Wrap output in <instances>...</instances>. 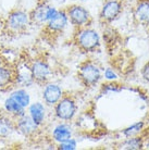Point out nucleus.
Returning a JSON list of instances; mask_svg holds the SVG:
<instances>
[{
    "label": "nucleus",
    "mask_w": 149,
    "mask_h": 150,
    "mask_svg": "<svg viewBox=\"0 0 149 150\" xmlns=\"http://www.w3.org/2000/svg\"><path fill=\"white\" fill-rule=\"evenodd\" d=\"M4 30L10 33H23L30 26L31 18L30 12H26L22 9H13L8 13L4 19Z\"/></svg>",
    "instance_id": "f257e3e1"
},
{
    "label": "nucleus",
    "mask_w": 149,
    "mask_h": 150,
    "mask_svg": "<svg viewBox=\"0 0 149 150\" xmlns=\"http://www.w3.org/2000/svg\"><path fill=\"white\" fill-rule=\"evenodd\" d=\"M75 42L83 51L93 52L96 51V49H98L100 45V38L95 30L81 27L75 34Z\"/></svg>",
    "instance_id": "f03ea898"
},
{
    "label": "nucleus",
    "mask_w": 149,
    "mask_h": 150,
    "mask_svg": "<svg viewBox=\"0 0 149 150\" xmlns=\"http://www.w3.org/2000/svg\"><path fill=\"white\" fill-rule=\"evenodd\" d=\"M78 77L84 86H95L101 79V71L95 62L85 61L79 65L78 69Z\"/></svg>",
    "instance_id": "7ed1b4c3"
},
{
    "label": "nucleus",
    "mask_w": 149,
    "mask_h": 150,
    "mask_svg": "<svg viewBox=\"0 0 149 150\" xmlns=\"http://www.w3.org/2000/svg\"><path fill=\"white\" fill-rule=\"evenodd\" d=\"M76 103L70 96H62V98L55 105V114L59 120L71 121L76 114Z\"/></svg>",
    "instance_id": "20e7f679"
},
{
    "label": "nucleus",
    "mask_w": 149,
    "mask_h": 150,
    "mask_svg": "<svg viewBox=\"0 0 149 150\" xmlns=\"http://www.w3.org/2000/svg\"><path fill=\"white\" fill-rule=\"evenodd\" d=\"M69 18V21L73 24L75 27L81 28V27H86L90 24L92 18H90L89 12L86 10L85 8L78 4H73L67 7L65 10Z\"/></svg>",
    "instance_id": "39448f33"
},
{
    "label": "nucleus",
    "mask_w": 149,
    "mask_h": 150,
    "mask_svg": "<svg viewBox=\"0 0 149 150\" xmlns=\"http://www.w3.org/2000/svg\"><path fill=\"white\" fill-rule=\"evenodd\" d=\"M34 83L39 85H46L51 75V68L44 59H36L30 63Z\"/></svg>",
    "instance_id": "423d86ee"
},
{
    "label": "nucleus",
    "mask_w": 149,
    "mask_h": 150,
    "mask_svg": "<svg viewBox=\"0 0 149 150\" xmlns=\"http://www.w3.org/2000/svg\"><path fill=\"white\" fill-rule=\"evenodd\" d=\"M67 23H69V18H67V11L65 10H58L56 15L52 19L49 20L46 24H44L45 25L44 30L49 36L59 35L67 27Z\"/></svg>",
    "instance_id": "0eeeda50"
},
{
    "label": "nucleus",
    "mask_w": 149,
    "mask_h": 150,
    "mask_svg": "<svg viewBox=\"0 0 149 150\" xmlns=\"http://www.w3.org/2000/svg\"><path fill=\"white\" fill-rule=\"evenodd\" d=\"M58 12L55 7H51L46 2H40L34 8V10L30 12L31 23L37 24H46L49 20L52 19Z\"/></svg>",
    "instance_id": "6e6552de"
},
{
    "label": "nucleus",
    "mask_w": 149,
    "mask_h": 150,
    "mask_svg": "<svg viewBox=\"0 0 149 150\" xmlns=\"http://www.w3.org/2000/svg\"><path fill=\"white\" fill-rule=\"evenodd\" d=\"M15 71V86L21 88L30 87L34 84L33 75L31 71V65L27 62H21L16 64L14 68Z\"/></svg>",
    "instance_id": "1a4fd4ad"
},
{
    "label": "nucleus",
    "mask_w": 149,
    "mask_h": 150,
    "mask_svg": "<svg viewBox=\"0 0 149 150\" xmlns=\"http://www.w3.org/2000/svg\"><path fill=\"white\" fill-rule=\"evenodd\" d=\"M122 11V4L119 0H108L102 6L100 11V20L104 23H111L118 18Z\"/></svg>",
    "instance_id": "9d476101"
},
{
    "label": "nucleus",
    "mask_w": 149,
    "mask_h": 150,
    "mask_svg": "<svg viewBox=\"0 0 149 150\" xmlns=\"http://www.w3.org/2000/svg\"><path fill=\"white\" fill-rule=\"evenodd\" d=\"M38 128H39V126L35 124V122L32 120V117L30 115H26V113L24 115L15 119V129L19 131L24 136L30 137V136L35 135V133L37 132Z\"/></svg>",
    "instance_id": "9b49d317"
},
{
    "label": "nucleus",
    "mask_w": 149,
    "mask_h": 150,
    "mask_svg": "<svg viewBox=\"0 0 149 150\" xmlns=\"http://www.w3.org/2000/svg\"><path fill=\"white\" fill-rule=\"evenodd\" d=\"M63 96L62 89L57 84H46L43 90V100L47 105H55Z\"/></svg>",
    "instance_id": "f8f14e48"
},
{
    "label": "nucleus",
    "mask_w": 149,
    "mask_h": 150,
    "mask_svg": "<svg viewBox=\"0 0 149 150\" xmlns=\"http://www.w3.org/2000/svg\"><path fill=\"white\" fill-rule=\"evenodd\" d=\"M15 87V71L14 68L8 65L0 67V90H7Z\"/></svg>",
    "instance_id": "ddd939ff"
},
{
    "label": "nucleus",
    "mask_w": 149,
    "mask_h": 150,
    "mask_svg": "<svg viewBox=\"0 0 149 150\" xmlns=\"http://www.w3.org/2000/svg\"><path fill=\"white\" fill-rule=\"evenodd\" d=\"M28 115L32 117V120L35 122V124L40 127L45 122L46 117V109L45 105L41 102H35L28 105Z\"/></svg>",
    "instance_id": "4468645a"
},
{
    "label": "nucleus",
    "mask_w": 149,
    "mask_h": 150,
    "mask_svg": "<svg viewBox=\"0 0 149 150\" xmlns=\"http://www.w3.org/2000/svg\"><path fill=\"white\" fill-rule=\"evenodd\" d=\"M4 107L6 112H8V114L11 115L12 117H14V120L25 114V108L22 107L18 101H15L10 96L4 100Z\"/></svg>",
    "instance_id": "2eb2a0df"
},
{
    "label": "nucleus",
    "mask_w": 149,
    "mask_h": 150,
    "mask_svg": "<svg viewBox=\"0 0 149 150\" xmlns=\"http://www.w3.org/2000/svg\"><path fill=\"white\" fill-rule=\"evenodd\" d=\"M72 137V131L67 124H59L52 131V138L58 143H63Z\"/></svg>",
    "instance_id": "dca6fc26"
},
{
    "label": "nucleus",
    "mask_w": 149,
    "mask_h": 150,
    "mask_svg": "<svg viewBox=\"0 0 149 150\" xmlns=\"http://www.w3.org/2000/svg\"><path fill=\"white\" fill-rule=\"evenodd\" d=\"M15 129V120H12L11 115L0 116V137H7L11 135Z\"/></svg>",
    "instance_id": "f3484780"
},
{
    "label": "nucleus",
    "mask_w": 149,
    "mask_h": 150,
    "mask_svg": "<svg viewBox=\"0 0 149 150\" xmlns=\"http://www.w3.org/2000/svg\"><path fill=\"white\" fill-rule=\"evenodd\" d=\"M135 15L139 22L149 23V0H143L137 4Z\"/></svg>",
    "instance_id": "a211bd4d"
},
{
    "label": "nucleus",
    "mask_w": 149,
    "mask_h": 150,
    "mask_svg": "<svg viewBox=\"0 0 149 150\" xmlns=\"http://www.w3.org/2000/svg\"><path fill=\"white\" fill-rule=\"evenodd\" d=\"M10 97H12L15 101H18L20 105L24 107V108H28V105H31V97L30 94L26 91L24 88H19L15 89L14 91H12L10 94Z\"/></svg>",
    "instance_id": "6ab92c4d"
},
{
    "label": "nucleus",
    "mask_w": 149,
    "mask_h": 150,
    "mask_svg": "<svg viewBox=\"0 0 149 150\" xmlns=\"http://www.w3.org/2000/svg\"><path fill=\"white\" fill-rule=\"evenodd\" d=\"M123 149H142L143 148V140L139 137H128V138L122 144Z\"/></svg>",
    "instance_id": "aec40b11"
},
{
    "label": "nucleus",
    "mask_w": 149,
    "mask_h": 150,
    "mask_svg": "<svg viewBox=\"0 0 149 150\" xmlns=\"http://www.w3.org/2000/svg\"><path fill=\"white\" fill-rule=\"evenodd\" d=\"M143 126H144V123L143 122H139V123H136L134 125H132L130 127L125 128L123 131V134L126 137H132V136H135L136 134H138L139 132L142 131Z\"/></svg>",
    "instance_id": "412c9836"
},
{
    "label": "nucleus",
    "mask_w": 149,
    "mask_h": 150,
    "mask_svg": "<svg viewBox=\"0 0 149 150\" xmlns=\"http://www.w3.org/2000/svg\"><path fill=\"white\" fill-rule=\"evenodd\" d=\"M76 148V142H75L74 139L70 138L63 142V143H60L59 144V149H62V150H73Z\"/></svg>",
    "instance_id": "4be33fe9"
},
{
    "label": "nucleus",
    "mask_w": 149,
    "mask_h": 150,
    "mask_svg": "<svg viewBox=\"0 0 149 150\" xmlns=\"http://www.w3.org/2000/svg\"><path fill=\"white\" fill-rule=\"evenodd\" d=\"M104 77L107 79H109V81H113V79H116V72L113 71L112 69L108 68V69H106V71H104Z\"/></svg>",
    "instance_id": "5701e85b"
},
{
    "label": "nucleus",
    "mask_w": 149,
    "mask_h": 150,
    "mask_svg": "<svg viewBox=\"0 0 149 150\" xmlns=\"http://www.w3.org/2000/svg\"><path fill=\"white\" fill-rule=\"evenodd\" d=\"M142 75L146 82L149 83V62L144 65V68H143V70H142Z\"/></svg>",
    "instance_id": "b1692460"
},
{
    "label": "nucleus",
    "mask_w": 149,
    "mask_h": 150,
    "mask_svg": "<svg viewBox=\"0 0 149 150\" xmlns=\"http://www.w3.org/2000/svg\"><path fill=\"white\" fill-rule=\"evenodd\" d=\"M4 27H6V24H4V19H1V18H0V33L4 32Z\"/></svg>",
    "instance_id": "393cba45"
}]
</instances>
